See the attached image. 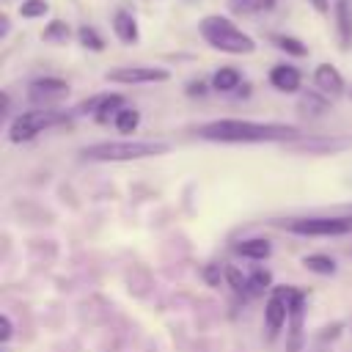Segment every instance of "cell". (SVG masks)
<instances>
[{
  "label": "cell",
  "instance_id": "obj_1",
  "mask_svg": "<svg viewBox=\"0 0 352 352\" xmlns=\"http://www.w3.org/2000/svg\"><path fill=\"white\" fill-rule=\"evenodd\" d=\"M198 138L214 143H289L300 138V129L292 124L275 121H245V118H217L198 126Z\"/></svg>",
  "mask_w": 352,
  "mask_h": 352
},
{
  "label": "cell",
  "instance_id": "obj_2",
  "mask_svg": "<svg viewBox=\"0 0 352 352\" xmlns=\"http://www.w3.org/2000/svg\"><path fill=\"white\" fill-rule=\"evenodd\" d=\"M168 151L170 146L162 140H104V143L85 146L80 154L82 160H91V162H132V160L160 157Z\"/></svg>",
  "mask_w": 352,
  "mask_h": 352
},
{
  "label": "cell",
  "instance_id": "obj_3",
  "mask_svg": "<svg viewBox=\"0 0 352 352\" xmlns=\"http://www.w3.org/2000/svg\"><path fill=\"white\" fill-rule=\"evenodd\" d=\"M198 33L204 36V41L220 52H228V55H250L256 50V41L242 33L228 16H220V14H212V16H204L198 22Z\"/></svg>",
  "mask_w": 352,
  "mask_h": 352
},
{
  "label": "cell",
  "instance_id": "obj_4",
  "mask_svg": "<svg viewBox=\"0 0 352 352\" xmlns=\"http://www.w3.org/2000/svg\"><path fill=\"white\" fill-rule=\"evenodd\" d=\"M63 116L55 113V110H28L22 116H16L8 126V140L11 143H25V140H33L38 132H44L47 126H55L60 124Z\"/></svg>",
  "mask_w": 352,
  "mask_h": 352
},
{
  "label": "cell",
  "instance_id": "obj_5",
  "mask_svg": "<svg viewBox=\"0 0 352 352\" xmlns=\"http://www.w3.org/2000/svg\"><path fill=\"white\" fill-rule=\"evenodd\" d=\"M278 226L300 236H341L352 231V217H297Z\"/></svg>",
  "mask_w": 352,
  "mask_h": 352
},
{
  "label": "cell",
  "instance_id": "obj_6",
  "mask_svg": "<svg viewBox=\"0 0 352 352\" xmlns=\"http://www.w3.org/2000/svg\"><path fill=\"white\" fill-rule=\"evenodd\" d=\"M107 82H121V85H140V82H168L170 72L160 66H116L104 72Z\"/></svg>",
  "mask_w": 352,
  "mask_h": 352
},
{
  "label": "cell",
  "instance_id": "obj_7",
  "mask_svg": "<svg viewBox=\"0 0 352 352\" xmlns=\"http://www.w3.org/2000/svg\"><path fill=\"white\" fill-rule=\"evenodd\" d=\"M286 292V305H289V352L300 349L302 338V316H305V294L297 289H283Z\"/></svg>",
  "mask_w": 352,
  "mask_h": 352
},
{
  "label": "cell",
  "instance_id": "obj_8",
  "mask_svg": "<svg viewBox=\"0 0 352 352\" xmlns=\"http://www.w3.org/2000/svg\"><path fill=\"white\" fill-rule=\"evenodd\" d=\"M124 107V96L121 94H99V96H91L85 102L77 104V113H94L99 121H107L110 113L116 118V113Z\"/></svg>",
  "mask_w": 352,
  "mask_h": 352
},
{
  "label": "cell",
  "instance_id": "obj_9",
  "mask_svg": "<svg viewBox=\"0 0 352 352\" xmlns=\"http://www.w3.org/2000/svg\"><path fill=\"white\" fill-rule=\"evenodd\" d=\"M264 322H267V330L275 336L283 322H289V305H286V292L283 289H275L272 297L267 300L264 305Z\"/></svg>",
  "mask_w": 352,
  "mask_h": 352
},
{
  "label": "cell",
  "instance_id": "obj_10",
  "mask_svg": "<svg viewBox=\"0 0 352 352\" xmlns=\"http://www.w3.org/2000/svg\"><path fill=\"white\" fill-rule=\"evenodd\" d=\"M28 94L36 102H55V99H60V96L69 94V85L63 80H58V77H38V80L30 82V91Z\"/></svg>",
  "mask_w": 352,
  "mask_h": 352
},
{
  "label": "cell",
  "instance_id": "obj_11",
  "mask_svg": "<svg viewBox=\"0 0 352 352\" xmlns=\"http://www.w3.org/2000/svg\"><path fill=\"white\" fill-rule=\"evenodd\" d=\"M300 82H302L300 72L294 66H289V63H278V66L270 69V85L278 88V91H283V94L300 91Z\"/></svg>",
  "mask_w": 352,
  "mask_h": 352
},
{
  "label": "cell",
  "instance_id": "obj_12",
  "mask_svg": "<svg viewBox=\"0 0 352 352\" xmlns=\"http://www.w3.org/2000/svg\"><path fill=\"white\" fill-rule=\"evenodd\" d=\"M314 82H316L319 91H324L330 96H338L344 91V77L333 63H319L314 69Z\"/></svg>",
  "mask_w": 352,
  "mask_h": 352
},
{
  "label": "cell",
  "instance_id": "obj_13",
  "mask_svg": "<svg viewBox=\"0 0 352 352\" xmlns=\"http://www.w3.org/2000/svg\"><path fill=\"white\" fill-rule=\"evenodd\" d=\"M113 33H116V38L124 41V44H138V38H140L138 19H135L126 8H118V11L113 14Z\"/></svg>",
  "mask_w": 352,
  "mask_h": 352
},
{
  "label": "cell",
  "instance_id": "obj_14",
  "mask_svg": "<svg viewBox=\"0 0 352 352\" xmlns=\"http://www.w3.org/2000/svg\"><path fill=\"white\" fill-rule=\"evenodd\" d=\"M336 30L341 50L352 47V6L349 0H336Z\"/></svg>",
  "mask_w": 352,
  "mask_h": 352
},
{
  "label": "cell",
  "instance_id": "obj_15",
  "mask_svg": "<svg viewBox=\"0 0 352 352\" xmlns=\"http://www.w3.org/2000/svg\"><path fill=\"white\" fill-rule=\"evenodd\" d=\"M234 253L245 256V258H253V261H261L272 253V245L264 239V236H253V239H242L234 245Z\"/></svg>",
  "mask_w": 352,
  "mask_h": 352
},
{
  "label": "cell",
  "instance_id": "obj_16",
  "mask_svg": "<svg viewBox=\"0 0 352 352\" xmlns=\"http://www.w3.org/2000/svg\"><path fill=\"white\" fill-rule=\"evenodd\" d=\"M278 0H228V11L242 14V16H253V14H264L272 11Z\"/></svg>",
  "mask_w": 352,
  "mask_h": 352
},
{
  "label": "cell",
  "instance_id": "obj_17",
  "mask_svg": "<svg viewBox=\"0 0 352 352\" xmlns=\"http://www.w3.org/2000/svg\"><path fill=\"white\" fill-rule=\"evenodd\" d=\"M239 82H242V74H239L234 66H220V69L214 72V77H212V88H214V91H223V94L239 88Z\"/></svg>",
  "mask_w": 352,
  "mask_h": 352
},
{
  "label": "cell",
  "instance_id": "obj_18",
  "mask_svg": "<svg viewBox=\"0 0 352 352\" xmlns=\"http://www.w3.org/2000/svg\"><path fill=\"white\" fill-rule=\"evenodd\" d=\"M69 36H72V28H69L63 19H52V22L41 30V38H44L47 44H66Z\"/></svg>",
  "mask_w": 352,
  "mask_h": 352
},
{
  "label": "cell",
  "instance_id": "obj_19",
  "mask_svg": "<svg viewBox=\"0 0 352 352\" xmlns=\"http://www.w3.org/2000/svg\"><path fill=\"white\" fill-rule=\"evenodd\" d=\"M113 124H116V129H118L121 135H129V132L138 129V124H140V113H138L135 107H121V110L116 113Z\"/></svg>",
  "mask_w": 352,
  "mask_h": 352
},
{
  "label": "cell",
  "instance_id": "obj_20",
  "mask_svg": "<svg viewBox=\"0 0 352 352\" xmlns=\"http://www.w3.org/2000/svg\"><path fill=\"white\" fill-rule=\"evenodd\" d=\"M302 264H305V270H311V272H316V275H333V272H336V261H333L330 256H324V253L305 256Z\"/></svg>",
  "mask_w": 352,
  "mask_h": 352
},
{
  "label": "cell",
  "instance_id": "obj_21",
  "mask_svg": "<svg viewBox=\"0 0 352 352\" xmlns=\"http://www.w3.org/2000/svg\"><path fill=\"white\" fill-rule=\"evenodd\" d=\"M275 44H278L286 55H294V58H305V55H308V47H305L300 38H294V36H275Z\"/></svg>",
  "mask_w": 352,
  "mask_h": 352
},
{
  "label": "cell",
  "instance_id": "obj_22",
  "mask_svg": "<svg viewBox=\"0 0 352 352\" xmlns=\"http://www.w3.org/2000/svg\"><path fill=\"white\" fill-rule=\"evenodd\" d=\"M270 286H272V275L267 270H253L250 272V278H248V292L250 294H264Z\"/></svg>",
  "mask_w": 352,
  "mask_h": 352
},
{
  "label": "cell",
  "instance_id": "obj_23",
  "mask_svg": "<svg viewBox=\"0 0 352 352\" xmlns=\"http://www.w3.org/2000/svg\"><path fill=\"white\" fill-rule=\"evenodd\" d=\"M47 11H50V3L47 0H25L19 6V16H25V19H38Z\"/></svg>",
  "mask_w": 352,
  "mask_h": 352
},
{
  "label": "cell",
  "instance_id": "obj_24",
  "mask_svg": "<svg viewBox=\"0 0 352 352\" xmlns=\"http://www.w3.org/2000/svg\"><path fill=\"white\" fill-rule=\"evenodd\" d=\"M77 38H80V44L82 47H88V50H104V41H102V36L94 30V28H88V25H82L80 30H77Z\"/></svg>",
  "mask_w": 352,
  "mask_h": 352
},
{
  "label": "cell",
  "instance_id": "obj_25",
  "mask_svg": "<svg viewBox=\"0 0 352 352\" xmlns=\"http://www.w3.org/2000/svg\"><path fill=\"white\" fill-rule=\"evenodd\" d=\"M300 107H302V113L319 116V113L327 110V99H322V96H316V94H305V96L300 99Z\"/></svg>",
  "mask_w": 352,
  "mask_h": 352
},
{
  "label": "cell",
  "instance_id": "obj_26",
  "mask_svg": "<svg viewBox=\"0 0 352 352\" xmlns=\"http://www.w3.org/2000/svg\"><path fill=\"white\" fill-rule=\"evenodd\" d=\"M226 280L231 283L234 292H245V289H248V278H245L236 267H226Z\"/></svg>",
  "mask_w": 352,
  "mask_h": 352
},
{
  "label": "cell",
  "instance_id": "obj_27",
  "mask_svg": "<svg viewBox=\"0 0 352 352\" xmlns=\"http://www.w3.org/2000/svg\"><path fill=\"white\" fill-rule=\"evenodd\" d=\"M204 278H206L209 286H220V270H217L214 264H209V267L204 270Z\"/></svg>",
  "mask_w": 352,
  "mask_h": 352
},
{
  "label": "cell",
  "instance_id": "obj_28",
  "mask_svg": "<svg viewBox=\"0 0 352 352\" xmlns=\"http://www.w3.org/2000/svg\"><path fill=\"white\" fill-rule=\"evenodd\" d=\"M0 327H3V330H0V341H3V344H6V341H8V338H11V333H14V330H11V319H8V316H6V314H3V316H0Z\"/></svg>",
  "mask_w": 352,
  "mask_h": 352
},
{
  "label": "cell",
  "instance_id": "obj_29",
  "mask_svg": "<svg viewBox=\"0 0 352 352\" xmlns=\"http://www.w3.org/2000/svg\"><path fill=\"white\" fill-rule=\"evenodd\" d=\"M308 3H311V6H314L319 14H322V16L330 11V0H308Z\"/></svg>",
  "mask_w": 352,
  "mask_h": 352
},
{
  "label": "cell",
  "instance_id": "obj_30",
  "mask_svg": "<svg viewBox=\"0 0 352 352\" xmlns=\"http://www.w3.org/2000/svg\"><path fill=\"white\" fill-rule=\"evenodd\" d=\"M204 91H206L204 82H190V85H187V94H190V96H201Z\"/></svg>",
  "mask_w": 352,
  "mask_h": 352
},
{
  "label": "cell",
  "instance_id": "obj_31",
  "mask_svg": "<svg viewBox=\"0 0 352 352\" xmlns=\"http://www.w3.org/2000/svg\"><path fill=\"white\" fill-rule=\"evenodd\" d=\"M8 30H11V22H8V16H3V25H0V36H8Z\"/></svg>",
  "mask_w": 352,
  "mask_h": 352
}]
</instances>
